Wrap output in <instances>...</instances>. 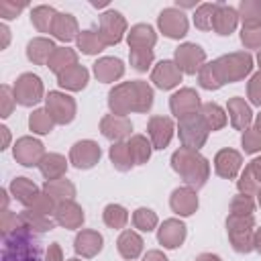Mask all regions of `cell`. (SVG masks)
Returning a JSON list of instances; mask_svg holds the SVG:
<instances>
[{"mask_svg":"<svg viewBox=\"0 0 261 261\" xmlns=\"http://www.w3.org/2000/svg\"><path fill=\"white\" fill-rule=\"evenodd\" d=\"M2 261H41L39 245L31 239L27 230H16L4 243Z\"/></svg>","mask_w":261,"mask_h":261,"instance_id":"cell-1","label":"cell"},{"mask_svg":"<svg viewBox=\"0 0 261 261\" xmlns=\"http://www.w3.org/2000/svg\"><path fill=\"white\" fill-rule=\"evenodd\" d=\"M161 27L165 29V33L169 37H177V35H184L186 33V20L179 12L175 10H165L161 12Z\"/></svg>","mask_w":261,"mask_h":261,"instance_id":"cell-2","label":"cell"},{"mask_svg":"<svg viewBox=\"0 0 261 261\" xmlns=\"http://www.w3.org/2000/svg\"><path fill=\"white\" fill-rule=\"evenodd\" d=\"M216 16V24H218V31L224 35L226 31H230L234 27V10L232 8H218V12L214 14Z\"/></svg>","mask_w":261,"mask_h":261,"instance_id":"cell-3","label":"cell"},{"mask_svg":"<svg viewBox=\"0 0 261 261\" xmlns=\"http://www.w3.org/2000/svg\"><path fill=\"white\" fill-rule=\"evenodd\" d=\"M59 18H57V24H55V33H57V37H61V39H69L71 35H73V27H75V22H73V18L69 16V14H57Z\"/></svg>","mask_w":261,"mask_h":261,"instance_id":"cell-4","label":"cell"},{"mask_svg":"<svg viewBox=\"0 0 261 261\" xmlns=\"http://www.w3.org/2000/svg\"><path fill=\"white\" fill-rule=\"evenodd\" d=\"M214 14H216V6H210V4L200 6V10L196 12V22H198V27H202V29L212 27V18H210V16H214Z\"/></svg>","mask_w":261,"mask_h":261,"instance_id":"cell-5","label":"cell"},{"mask_svg":"<svg viewBox=\"0 0 261 261\" xmlns=\"http://www.w3.org/2000/svg\"><path fill=\"white\" fill-rule=\"evenodd\" d=\"M241 10H243L245 16H251L249 22L253 24L255 18L261 16V2H245V4H241Z\"/></svg>","mask_w":261,"mask_h":261,"instance_id":"cell-6","label":"cell"},{"mask_svg":"<svg viewBox=\"0 0 261 261\" xmlns=\"http://www.w3.org/2000/svg\"><path fill=\"white\" fill-rule=\"evenodd\" d=\"M20 8H22V4H16V2H8V0H2V2H0V14H2L4 18L16 16V14L20 12Z\"/></svg>","mask_w":261,"mask_h":261,"instance_id":"cell-7","label":"cell"}]
</instances>
